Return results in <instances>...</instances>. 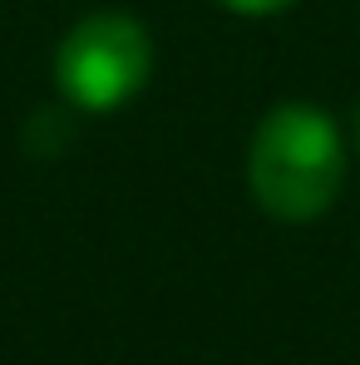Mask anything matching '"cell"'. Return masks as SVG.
<instances>
[{"label":"cell","instance_id":"6da1fadb","mask_svg":"<svg viewBox=\"0 0 360 365\" xmlns=\"http://www.w3.org/2000/svg\"><path fill=\"white\" fill-rule=\"evenodd\" d=\"M346 133L321 104H277L267 109L247 143V187L252 202L277 222H316L336 207L346 187Z\"/></svg>","mask_w":360,"mask_h":365},{"label":"cell","instance_id":"277c9868","mask_svg":"<svg viewBox=\"0 0 360 365\" xmlns=\"http://www.w3.org/2000/svg\"><path fill=\"white\" fill-rule=\"evenodd\" d=\"M351 123H356V148H360V104H356V114H351Z\"/></svg>","mask_w":360,"mask_h":365},{"label":"cell","instance_id":"7a4b0ae2","mask_svg":"<svg viewBox=\"0 0 360 365\" xmlns=\"http://www.w3.org/2000/svg\"><path fill=\"white\" fill-rule=\"evenodd\" d=\"M153 74V35L128 10H89L55 45V89L79 114H114Z\"/></svg>","mask_w":360,"mask_h":365},{"label":"cell","instance_id":"3957f363","mask_svg":"<svg viewBox=\"0 0 360 365\" xmlns=\"http://www.w3.org/2000/svg\"><path fill=\"white\" fill-rule=\"evenodd\" d=\"M227 15H242V20H272V15H287L297 0H217Z\"/></svg>","mask_w":360,"mask_h":365}]
</instances>
